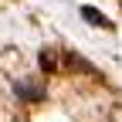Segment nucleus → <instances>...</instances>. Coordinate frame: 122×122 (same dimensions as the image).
Instances as JSON below:
<instances>
[{
    "instance_id": "1",
    "label": "nucleus",
    "mask_w": 122,
    "mask_h": 122,
    "mask_svg": "<svg viewBox=\"0 0 122 122\" xmlns=\"http://www.w3.org/2000/svg\"><path fill=\"white\" fill-rule=\"evenodd\" d=\"M81 17H85V20H92V24H98V27H109V20H105L95 7H81Z\"/></svg>"
}]
</instances>
